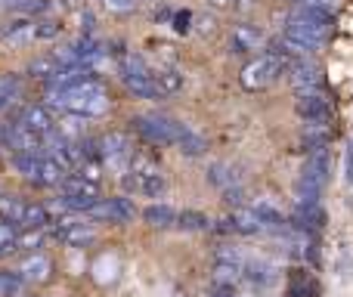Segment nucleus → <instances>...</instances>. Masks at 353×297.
<instances>
[{"mask_svg": "<svg viewBox=\"0 0 353 297\" xmlns=\"http://www.w3.org/2000/svg\"><path fill=\"white\" fill-rule=\"evenodd\" d=\"M285 72H288V62L270 50V53H261L257 59H251L248 65L239 72V84L248 93H257V90L273 87L276 81H279V74H285Z\"/></svg>", "mask_w": 353, "mask_h": 297, "instance_id": "1", "label": "nucleus"}, {"mask_svg": "<svg viewBox=\"0 0 353 297\" xmlns=\"http://www.w3.org/2000/svg\"><path fill=\"white\" fill-rule=\"evenodd\" d=\"M325 180H329V155H325V149H316L310 152V158H307L304 170L298 176V186H294L298 201H319Z\"/></svg>", "mask_w": 353, "mask_h": 297, "instance_id": "2", "label": "nucleus"}, {"mask_svg": "<svg viewBox=\"0 0 353 297\" xmlns=\"http://www.w3.org/2000/svg\"><path fill=\"white\" fill-rule=\"evenodd\" d=\"M130 124L143 140L155 143V146H176V136H180L183 127V121H174V118L165 115H137Z\"/></svg>", "mask_w": 353, "mask_h": 297, "instance_id": "3", "label": "nucleus"}, {"mask_svg": "<svg viewBox=\"0 0 353 297\" xmlns=\"http://www.w3.org/2000/svg\"><path fill=\"white\" fill-rule=\"evenodd\" d=\"M285 37H292V41L304 43L310 53H316L319 47H323L325 41H329L332 34V25L329 22H316V19H307V16H298V12H292L288 16V25L285 31H282Z\"/></svg>", "mask_w": 353, "mask_h": 297, "instance_id": "4", "label": "nucleus"}, {"mask_svg": "<svg viewBox=\"0 0 353 297\" xmlns=\"http://www.w3.org/2000/svg\"><path fill=\"white\" fill-rule=\"evenodd\" d=\"M59 189V205L68 207V211H93L99 205V186L84 180V176H65Z\"/></svg>", "mask_w": 353, "mask_h": 297, "instance_id": "5", "label": "nucleus"}, {"mask_svg": "<svg viewBox=\"0 0 353 297\" xmlns=\"http://www.w3.org/2000/svg\"><path fill=\"white\" fill-rule=\"evenodd\" d=\"M288 81H292L294 93H316L319 87H323V72H319V65L313 59H298L288 65Z\"/></svg>", "mask_w": 353, "mask_h": 297, "instance_id": "6", "label": "nucleus"}, {"mask_svg": "<svg viewBox=\"0 0 353 297\" xmlns=\"http://www.w3.org/2000/svg\"><path fill=\"white\" fill-rule=\"evenodd\" d=\"M124 189L137 195H146V198H159V195H165L168 183L155 170H134V174L124 176Z\"/></svg>", "mask_w": 353, "mask_h": 297, "instance_id": "7", "label": "nucleus"}, {"mask_svg": "<svg viewBox=\"0 0 353 297\" xmlns=\"http://www.w3.org/2000/svg\"><path fill=\"white\" fill-rule=\"evenodd\" d=\"M298 115L304 118L307 124H329L332 105H329V99H325V93L323 90L301 93V96H298Z\"/></svg>", "mask_w": 353, "mask_h": 297, "instance_id": "8", "label": "nucleus"}, {"mask_svg": "<svg viewBox=\"0 0 353 297\" xmlns=\"http://www.w3.org/2000/svg\"><path fill=\"white\" fill-rule=\"evenodd\" d=\"M19 124L37 136H50V134H56V127H59L53 112H50V105H25L22 115H19Z\"/></svg>", "mask_w": 353, "mask_h": 297, "instance_id": "9", "label": "nucleus"}, {"mask_svg": "<svg viewBox=\"0 0 353 297\" xmlns=\"http://www.w3.org/2000/svg\"><path fill=\"white\" fill-rule=\"evenodd\" d=\"M93 220H103V223H128L134 220V205L128 198H103L93 211H87Z\"/></svg>", "mask_w": 353, "mask_h": 297, "instance_id": "10", "label": "nucleus"}, {"mask_svg": "<svg viewBox=\"0 0 353 297\" xmlns=\"http://www.w3.org/2000/svg\"><path fill=\"white\" fill-rule=\"evenodd\" d=\"M16 276L22 282L41 285V282H47L50 276H53V260H50L47 254H28V257H22V260H19Z\"/></svg>", "mask_w": 353, "mask_h": 297, "instance_id": "11", "label": "nucleus"}, {"mask_svg": "<svg viewBox=\"0 0 353 297\" xmlns=\"http://www.w3.org/2000/svg\"><path fill=\"white\" fill-rule=\"evenodd\" d=\"M263 47V31L251 22H239L230 34V50L232 53H254Z\"/></svg>", "mask_w": 353, "mask_h": 297, "instance_id": "12", "label": "nucleus"}, {"mask_svg": "<svg viewBox=\"0 0 353 297\" xmlns=\"http://www.w3.org/2000/svg\"><path fill=\"white\" fill-rule=\"evenodd\" d=\"M56 238L65 245H72V248H81V245H90L93 238H97V229L87 223H78V220H62V223H56Z\"/></svg>", "mask_w": 353, "mask_h": 297, "instance_id": "13", "label": "nucleus"}, {"mask_svg": "<svg viewBox=\"0 0 353 297\" xmlns=\"http://www.w3.org/2000/svg\"><path fill=\"white\" fill-rule=\"evenodd\" d=\"M121 84L128 87L130 96L137 99H159V84H155L152 72H140V74H121Z\"/></svg>", "mask_w": 353, "mask_h": 297, "instance_id": "14", "label": "nucleus"}, {"mask_svg": "<svg viewBox=\"0 0 353 297\" xmlns=\"http://www.w3.org/2000/svg\"><path fill=\"white\" fill-rule=\"evenodd\" d=\"M226 229L232 232H245V236H254V232L263 229V220L257 217L254 207H236V211L230 214V220H223Z\"/></svg>", "mask_w": 353, "mask_h": 297, "instance_id": "15", "label": "nucleus"}, {"mask_svg": "<svg viewBox=\"0 0 353 297\" xmlns=\"http://www.w3.org/2000/svg\"><path fill=\"white\" fill-rule=\"evenodd\" d=\"M97 152H99V158H109V161H121V158H128L130 155V143H128V136L124 134H103L97 140Z\"/></svg>", "mask_w": 353, "mask_h": 297, "instance_id": "16", "label": "nucleus"}, {"mask_svg": "<svg viewBox=\"0 0 353 297\" xmlns=\"http://www.w3.org/2000/svg\"><path fill=\"white\" fill-rule=\"evenodd\" d=\"M34 31H37V22H31V19H16V22L3 25L0 41L12 43V47H22V43H28L31 37H34Z\"/></svg>", "mask_w": 353, "mask_h": 297, "instance_id": "17", "label": "nucleus"}, {"mask_svg": "<svg viewBox=\"0 0 353 297\" xmlns=\"http://www.w3.org/2000/svg\"><path fill=\"white\" fill-rule=\"evenodd\" d=\"M242 279H245V269L239 263H217L214 267V285L220 288V294H230Z\"/></svg>", "mask_w": 353, "mask_h": 297, "instance_id": "18", "label": "nucleus"}, {"mask_svg": "<svg viewBox=\"0 0 353 297\" xmlns=\"http://www.w3.org/2000/svg\"><path fill=\"white\" fill-rule=\"evenodd\" d=\"M294 223L301 229H319L325 223V214L319 207V201H298V211H294Z\"/></svg>", "mask_w": 353, "mask_h": 297, "instance_id": "19", "label": "nucleus"}, {"mask_svg": "<svg viewBox=\"0 0 353 297\" xmlns=\"http://www.w3.org/2000/svg\"><path fill=\"white\" fill-rule=\"evenodd\" d=\"M208 180H211L220 192H226V189H236L239 183H242V176H239V170L232 167V164L217 161V164H211V167H208Z\"/></svg>", "mask_w": 353, "mask_h": 297, "instance_id": "20", "label": "nucleus"}, {"mask_svg": "<svg viewBox=\"0 0 353 297\" xmlns=\"http://www.w3.org/2000/svg\"><path fill=\"white\" fill-rule=\"evenodd\" d=\"M143 220H146L149 226H155V229H168V226H176L180 214L168 205H149L146 211H143Z\"/></svg>", "mask_w": 353, "mask_h": 297, "instance_id": "21", "label": "nucleus"}, {"mask_svg": "<svg viewBox=\"0 0 353 297\" xmlns=\"http://www.w3.org/2000/svg\"><path fill=\"white\" fill-rule=\"evenodd\" d=\"M176 149H180L183 155H189V158H199V155H205L208 143H205V136H199L192 127H186V124H183L180 136H176Z\"/></svg>", "mask_w": 353, "mask_h": 297, "instance_id": "22", "label": "nucleus"}, {"mask_svg": "<svg viewBox=\"0 0 353 297\" xmlns=\"http://www.w3.org/2000/svg\"><path fill=\"white\" fill-rule=\"evenodd\" d=\"M25 207H28V201H22L19 195H0V217L10 220V223H22Z\"/></svg>", "mask_w": 353, "mask_h": 297, "instance_id": "23", "label": "nucleus"}, {"mask_svg": "<svg viewBox=\"0 0 353 297\" xmlns=\"http://www.w3.org/2000/svg\"><path fill=\"white\" fill-rule=\"evenodd\" d=\"M155 84H159L161 96H174L183 90V74L176 68H161V72H155Z\"/></svg>", "mask_w": 353, "mask_h": 297, "instance_id": "24", "label": "nucleus"}, {"mask_svg": "<svg viewBox=\"0 0 353 297\" xmlns=\"http://www.w3.org/2000/svg\"><path fill=\"white\" fill-rule=\"evenodd\" d=\"M19 90H22V81H19V74H3V78H0V112H3L6 105H10L12 99L19 96Z\"/></svg>", "mask_w": 353, "mask_h": 297, "instance_id": "25", "label": "nucleus"}, {"mask_svg": "<svg viewBox=\"0 0 353 297\" xmlns=\"http://www.w3.org/2000/svg\"><path fill=\"white\" fill-rule=\"evenodd\" d=\"M47 223H50L47 207H41V205H28V207H25V217H22L25 229H43Z\"/></svg>", "mask_w": 353, "mask_h": 297, "instance_id": "26", "label": "nucleus"}, {"mask_svg": "<svg viewBox=\"0 0 353 297\" xmlns=\"http://www.w3.org/2000/svg\"><path fill=\"white\" fill-rule=\"evenodd\" d=\"M16 248H19V232L10 220H3V223H0V257L12 254Z\"/></svg>", "mask_w": 353, "mask_h": 297, "instance_id": "27", "label": "nucleus"}, {"mask_svg": "<svg viewBox=\"0 0 353 297\" xmlns=\"http://www.w3.org/2000/svg\"><path fill=\"white\" fill-rule=\"evenodd\" d=\"M176 226H180V229H189V232H201V229H208V217L201 211H183L180 220H176Z\"/></svg>", "mask_w": 353, "mask_h": 297, "instance_id": "28", "label": "nucleus"}, {"mask_svg": "<svg viewBox=\"0 0 353 297\" xmlns=\"http://www.w3.org/2000/svg\"><path fill=\"white\" fill-rule=\"evenodd\" d=\"M254 211H257V217L263 220V226H285V217H282L273 205H267V201H257Z\"/></svg>", "mask_w": 353, "mask_h": 297, "instance_id": "29", "label": "nucleus"}, {"mask_svg": "<svg viewBox=\"0 0 353 297\" xmlns=\"http://www.w3.org/2000/svg\"><path fill=\"white\" fill-rule=\"evenodd\" d=\"M43 242V229H25L19 236V248H37Z\"/></svg>", "mask_w": 353, "mask_h": 297, "instance_id": "30", "label": "nucleus"}, {"mask_svg": "<svg viewBox=\"0 0 353 297\" xmlns=\"http://www.w3.org/2000/svg\"><path fill=\"white\" fill-rule=\"evenodd\" d=\"M59 34V22L56 19H47V22H37V31H34V37H56Z\"/></svg>", "mask_w": 353, "mask_h": 297, "instance_id": "31", "label": "nucleus"}, {"mask_svg": "<svg viewBox=\"0 0 353 297\" xmlns=\"http://www.w3.org/2000/svg\"><path fill=\"white\" fill-rule=\"evenodd\" d=\"M217 263H239L242 267V254L236 248H230V245H223V248H217Z\"/></svg>", "mask_w": 353, "mask_h": 297, "instance_id": "32", "label": "nucleus"}, {"mask_svg": "<svg viewBox=\"0 0 353 297\" xmlns=\"http://www.w3.org/2000/svg\"><path fill=\"white\" fill-rule=\"evenodd\" d=\"M81 176H84V180H90V183H99V167L93 161L81 164Z\"/></svg>", "mask_w": 353, "mask_h": 297, "instance_id": "33", "label": "nucleus"}, {"mask_svg": "<svg viewBox=\"0 0 353 297\" xmlns=\"http://www.w3.org/2000/svg\"><path fill=\"white\" fill-rule=\"evenodd\" d=\"M254 6H257V0H232V10L242 12V16H245V12H251Z\"/></svg>", "mask_w": 353, "mask_h": 297, "instance_id": "34", "label": "nucleus"}, {"mask_svg": "<svg viewBox=\"0 0 353 297\" xmlns=\"http://www.w3.org/2000/svg\"><path fill=\"white\" fill-rule=\"evenodd\" d=\"M105 6L115 10V12H121V10H134V0H105Z\"/></svg>", "mask_w": 353, "mask_h": 297, "instance_id": "35", "label": "nucleus"}, {"mask_svg": "<svg viewBox=\"0 0 353 297\" xmlns=\"http://www.w3.org/2000/svg\"><path fill=\"white\" fill-rule=\"evenodd\" d=\"M189 22H192V12H176V31H189Z\"/></svg>", "mask_w": 353, "mask_h": 297, "instance_id": "36", "label": "nucleus"}, {"mask_svg": "<svg viewBox=\"0 0 353 297\" xmlns=\"http://www.w3.org/2000/svg\"><path fill=\"white\" fill-rule=\"evenodd\" d=\"M211 10H226V6H232V0H205Z\"/></svg>", "mask_w": 353, "mask_h": 297, "instance_id": "37", "label": "nucleus"}, {"mask_svg": "<svg viewBox=\"0 0 353 297\" xmlns=\"http://www.w3.org/2000/svg\"><path fill=\"white\" fill-rule=\"evenodd\" d=\"M199 28L205 31V34H211V31H214V19H199Z\"/></svg>", "mask_w": 353, "mask_h": 297, "instance_id": "38", "label": "nucleus"}, {"mask_svg": "<svg viewBox=\"0 0 353 297\" xmlns=\"http://www.w3.org/2000/svg\"><path fill=\"white\" fill-rule=\"evenodd\" d=\"M347 180L353 183V143H350V152H347Z\"/></svg>", "mask_w": 353, "mask_h": 297, "instance_id": "39", "label": "nucleus"}, {"mask_svg": "<svg viewBox=\"0 0 353 297\" xmlns=\"http://www.w3.org/2000/svg\"><path fill=\"white\" fill-rule=\"evenodd\" d=\"M288 3H294V6H298V3H307V0H288Z\"/></svg>", "mask_w": 353, "mask_h": 297, "instance_id": "40", "label": "nucleus"}, {"mask_svg": "<svg viewBox=\"0 0 353 297\" xmlns=\"http://www.w3.org/2000/svg\"><path fill=\"white\" fill-rule=\"evenodd\" d=\"M220 297H230V294H220Z\"/></svg>", "mask_w": 353, "mask_h": 297, "instance_id": "41", "label": "nucleus"}]
</instances>
